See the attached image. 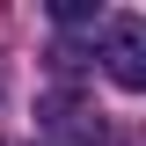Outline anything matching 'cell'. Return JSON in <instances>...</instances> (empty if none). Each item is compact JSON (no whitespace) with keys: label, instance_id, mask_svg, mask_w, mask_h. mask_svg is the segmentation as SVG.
Returning a JSON list of instances; mask_svg holds the SVG:
<instances>
[{"label":"cell","instance_id":"cell-1","mask_svg":"<svg viewBox=\"0 0 146 146\" xmlns=\"http://www.w3.org/2000/svg\"><path fill=\"white\" fill-rule=\"evenodd\" d=\"M102 73L124 95H146V15H110L102 22Z\"/></svg>","mask_w":146,"mask_h":146},{"label":"cell","instance_id":"cell-2","mask_svg":"<svg viewBox=\"0 0 146 146\" xmlns=\"http://www.w3.org/2000/svg\"><path fill=\"white\" fill-rule=\"evenodd\" d=\"M51 15H58V22H66V29H80V22H95V0H58Z\"/></svg>","mask_w":146,"mask_h":146}]
</instances>
